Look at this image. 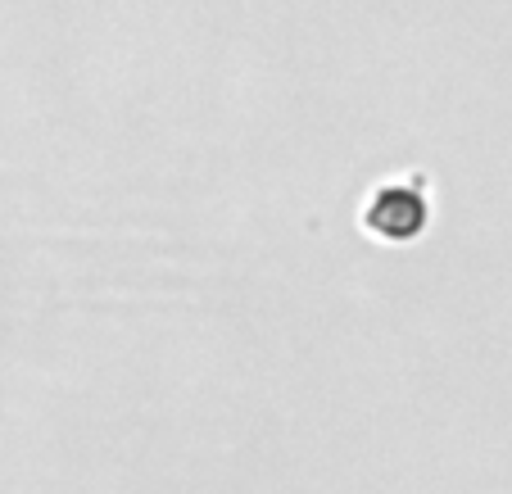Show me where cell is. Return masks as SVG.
<instances>
[{
  "mask_svg": "<svg viewBox=\"0 0 512 494\" xmlns=\"http://www.w3.org/2000/svg\"><path fill=\"white\" fill-rule=\"evenodd\" d=\"M368 223L381 236H417L426 223L422 191H413V186H381V195L368 204Z\"/></svg>",
  "mask_w": 512,
  "mask_h": 494,
  "instance_id": "6da1fadb",
  "label": "cell"
}]
</instances>
